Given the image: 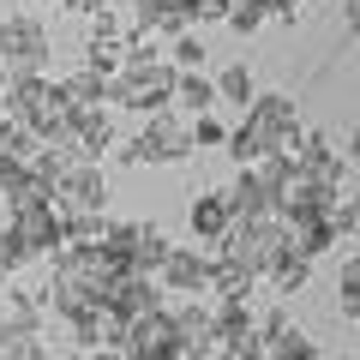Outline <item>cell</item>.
Masks as SVG:
<instances>
[{
  "mask_svg": "<svg viewBox=\"0 0 360 360\" xmlns=\"http://www.w3.org/2000/svg\"><path fill=\"white\" fill-rule=\"evenodd\" d=\"M156 288L174 300L210 295V252L205 246H168V258L156 264Z\"/></svg>",
  "mask_w": 360,
  "mask_h": 360,
  "instance_id": "52a82bcc",
  "label": "cell"
},
{
  "mask_svg": "<svg viewBox=\"0 0 360 360\" xmlns=\"http://www.w3.org/2000/svg\"><path fill=\"white\" fill-rule=\"evenodd\" d=\"M37 6H60V0H37Z\"/></svg>",
  "mask_w": 360,
  "mask_h": 360,
  "instance_id": "74e56055",
  "label": "cell"
},
{
  "mask_svg": "<svg viewBox=\"0 0 360 360\" xmlns=\"http://www.w3.org/2000/svg\"><path fill=\"white\" fill-rule=\"evenodd\" d=\"M258 283H270V295H276V300H295L300 288L312 283V258H300V252H295V240H288V252L276 258V264H270Z\"/></svg>",
  "mask_w": 360,
  "mask_h": 360,
  "instance_id": "ac0fdd59",
  "label": "cell"
},
{
  "mask_svg": "<svg viewBox=\"0 0 360 360\" xmlns=\"http://www.w3.org/2000/svg\"><path fill=\"white\" fill-rule=\"evenodd\" d=\"M156 307V276H139V270H120V276H108V288H103V312L108 319H139V312H150Z\"/></svg>",
  "mask_w": 360,
  "mask_h": 360,
  "instance_id": "8fae6325",
  "label": "cell"
},
{
  "mask_svg": "<svg viewBox=\"0 0 360 360\" xmlns=\"http://www.w3.org/2000/svg\"><path fill=\"white\" fill-rule=\"evenodd\" d=\"M288 240H295L300 258H324L336 240H342V234L330 229V217H312V222H295V229H288Z\"/></svg>",
  "mask_w": 360,
  "mask_h": 360,
  "instance_id": "cb8c5ba5",
  "label": "cell"
},
{
  "mask_svg": "<svg viewBox=\"0 0 360 360\" xmlns=\"http://www.w3.org/2000/svg\"><path fill=\"white\" fill-rule=\"evenodd\" d=\"M342 13H360V0H342Z\"/></svg>",
  "mask_w": 360,
  "mask_h": 360,
  "instance_id": "d590c367",
  "label": "cell"
},
{
  "mask_svg": "<svg viewBox=\"0 0 360 360\" xmlns=\"http://www.w3.org/2000/svg\"><path fill=\"white\" fill-rule=\"evenodd\" d=\"M0 66L6 72H42L49 66V30H42V18H30V13L0 18Z\"/></svg>",
  "mask_w": 360,
  "mask_h": 360,
  "instance_id": "5b68a950",
  "label": "cell"
},
{
  "mask_svg": "<svg viewBox=\"0 0 360 360\" xmlns=\"http://www.w3.org/2000/svg\"><path fill=\"white\" fill-rule=\"evenodd\" d=\"M60 90H66V103H72V108H103V103H108V78H103V72H90V66L66 72Z\"/></svg>",
  "mask_w": 360,
  "mask_h": 360,
  "instance_id": "44dd1931",
  "label": "cell"
},
{
  "mask_svg": "<svg viewBox=\"0 0 360 360\" xmlns=\"http://www.w3.org/2000/svg\"><path fill=\"white\" fill-rule=\"evenodd\" d=\"M264 6H270L276 25H300V18H307V0H264Z\"/></svg>",
  "mask_w": 360,
  "mask_h": 360,
  "instance_id": "1f68e13d",
  "label": "cell"
},
{
  "mask_svg": "<svg viewBox=\"0 0 360 360\" xmlns=\"http://www.w3.org/2000/svg\"><path fill=\"white\" fill-rule=\"evenodd\" d=\"M217 246H222V252H234L252 276H264V270L288 252V222L283 217H234V229L222 234Z\"/></svg>",
  "mask_w": 360,
  "mask_h": 360,
  "instance_id": "3957f363",
  "label": "cell"
},
{
  "mask_svg": "<svg viewBox=\"0 0 360 360\" xmlns=\"http://www.w3.org/2000/svg\"><path fill=\"white\" fill-rule=\"evenodd\" d=\"M120 354H127V360H180V330H174V312H168L162 300H156L150 312L127 319Z\"/></svg>",
  "mask_w": 360,
  "mask_h": 360,
  "instance_id": "277c9868",
  "label": "cell"
},
{
  "mask_svg": "<svg viewBox=\"0 0 360 360\" xmlns=\"http://www.w3.org/2000/svg\"><path fill=\"white\" fill-rule=\"evenodd\" d=\"M174 78H180V66L162 60L156 37L144 30V37L132 42V60L120 66V72H108V108H139V115H156V108L174 103Z\"/></svg>",
  "mask_w": 360,
  "mask_h": 360,
  "instance_id": "6da1fadb",
  "label": "cell"
},
{
  "mask_svg": "<svg viewBox=\"0 0 360 360\" xmlns=\"http://www.w3.org/2000/svg\"><path fill=\"white\" fill-rule=\"evenodd\" d=\"M168 234L162 229H150V222H139V240H132V270H139V276H156V264H162L168 258Z\"/></svg>",
  "mask_w": 360,
  "mask_h": 360,
  "instance_id": "d4e9b609",
  "label": "cell"
},
{
  "mask_svg": "<svg viewBox=\"0 0 360 360\" xmlns=\"http://www.w3.org/2000/svg\"><path fill=\"white\" fill-rule=\"evenodd\" d=\"M84 360H127V354H120L115 342H103V348H84Z\"/></svg>",
  "mask_w": 360,
  "mask_h": 360,
  "instance_id": "d6a6232c",
  "label": "cell"
},
{
  "mask_svg": "<svg viewBox=\"0 0 360 360\" xmlns=\"http://www.w3.org/2000/svg\"><path fill=\"white\" fill-rule=\"evenodd\" d=\"M54 210H108V174L103 162H72L49 193Z\"/></svg>",
  "mask_w": 360,
  "mask_h": 360,
  "instance_id": "9c48e42d",
  "label": "cell"
},
{
  "mask_svg": "<svg viewBox=\"0 0 360 360\" xmlns=\"http://www.w3.org/2000/svg\"><path fill=\"white\" fill-rule=\"evenodd\" d=\"M13 234L30 246V258H49L54 246H60V210H54V205H25V210H13Z\"/></svg>",
  "mask_w": 360,
  "mask_h": 360,
  "instance_id": "4fadbf2b",
  "label": "cell"
},
{
  "mask_svg": "<svg viewBox=\"0 0 360 360\" xmlns=\"http://www.w3.org/2000/svg\"><path fill=\"white\" fill-rule=\"evenodd\" d=\"M49 84H54V78H42V72H13V78H6V90H0V115L25 127V120H30V108H37L42 96H49Z\"/></svg>",
  "mask_w": 360,
  "mask_h": 360,
  "instance_id": "e0dca14e",
  "label": "cell"
},
{
  "mask_svg": "<svg viewBox=\"0 0 360 360\" xmlns=\"http://www.w3.org/2000/svg\"><path fill=\"white\" fill-rule=\"evenodd\" d=\"M246 115H252L264 132H276L283 144H288V132H300V103L288 96V90H258L252 103H246Z\"/></svg>",
  "mask_w": 360,
  "mask_h": 360,
  "instance_id": "5bb4252c",
  "label": "cell"
},
{
  "mask_svg": "<svg viewBox=\"0 0 360 360\" xmlns=\"http://www.w3.org/2000/svg\"><path fill=\"white\" fill-rule=\"evenodd\" d=\"M168 312H174V330H180V360H210L222 348V330H217V319H210L205 295L180 300V307H168Z\"/></svg>",
  "mask_w": 360,
  "mask_h": 360,
  "instance_id": "30bf717a",
  "label": "cell"
},
{
  "mask_svg": "<svg viewBox=\"0 0 360 360\" xmlns=\"http://www.w3.org/2000/svg\"><path fill=\"white\" fill-rule=\"evenodd\" d=\"M252 96H258V84H252V66H246V60H229V66L217 72V103H229V108H246Z\"/></svg>",
  "mask_w": 360,
  "mask_h": 360,
  "instance_id": "7402d4cb",
  "label": "cell"
},
{
  "mask_svg": "<svg viewBox=\"0 0 360 360\" xmlns=\"http://www.w3.org/2000/svg\"><path fill=\"white\" fill-rule=\"evenodd\" d=\"M6 78H13V72H6V66H0V90H6Z\"/></svg>",
  "mask_w": 360,
  "mask_h": 360,
  "instance_id": "8d00e7d4",
  "label": "cell"
},
{
  "mask_svg": "<svg viewBox=\"0 0 360 360\" xmlns=\"http://www.w3.org/2000/svg\"><path fill=\"white\" fill-rule=\"evenodd\" d=\"M288 156H295V168L307 180H324V186H336V193H342V180H348V156H336L330 150V139H324V132H288V144H283Z\"/></svg>",
  "mask_w": 360,
  "mask_h": 360,
  "instance_id": "ba28073f",
  "label": "cell"
},
{
  "mask_svg": "<svg viewBox=\"0 0 360 360\" xmlns=\"http://www.w3.org/2000/svg\"><path fill=\"white\" fill-rule=\"evenodd\" d=\"M252 283H258V276L234 252H222V246L210 252V295H252Z\"/></svg>",
  "mask_w": 360,
  "mask_h": 360,
  "instance_id": "d6986e66",
  "label": "cell"
},
{
  "mask_svg": "<svg viewBox=\"0 0 360 360\" xmlns=\"http://www.w3.org/2000/svg\"><path fill=\"white\" fill-rule=\"evenodd\" d=\"M222 18H229V30L252 37L258 25H270V6H264V0H229V13H222Z\"/></svg>",
  "mask_w": 360,
  "mask_h": 360,
  "instance_id": "4316f807",
  "label": "cell"
},
{
  "mask_svg": "<svg viewBox=\"0 0 360 360\" xmlns=\"http://www.w3.org/2000/svg\"><path fill=\"white\" fill-rule=\"evenodd\" d=\"M342 18H348V42L360 49V13H342Z\"/></svg>",
  "mask_w": 360,
  "mask_h": 360,
  "instance_id": "e575fe53",
  "label": "cell"
},
{
  "mask_svg": "<svg viewBox=\"0 0 360 360\" xmlns=\"http://www.w3.org/2000/svg\"><path fill=\"white\" fill-rule=\"evenodd\" d=\"M168 60H174L180 72H198V66H205V37H198V30H180L174 49H168Z\"/></svg>",
  "mask_w": 360,
  "mask_h": 360,
  "instance_id": "f1b7e54d",
  "label": "cell"
},
{
  "mask_svg": "<svg viewBox=\"0 0 360 360\" xmlns=\"http://www.w3.org/2000/svg\"><path fill=\"white\" fill-rule=\"evenodd\" d=\"M174 108L210 115V108H217V78H205V66H198V72H180L174 78Z\"/></svg>",
  "mask_w": 360,
  "mask_h": 360,
  "instance_id": "ffe728a7",
  "label": "cell"
},
{
  "mask_svg": "<svg viewBox=\"0 0 360 360\" xmlns=\"http://www.w3.org/2000/svg\"><path fill=\"white\" fill-rule=\"evenodd\" d=\"M25 264H30V246L18 240L13 229H0V283H13V276H18Z\"/></svg>",
  "mask_w": 360,
  "mask_h": 360,
  "instance_id": "83f0119b",
  "label": "cell"
},
{
  "mask_svg": "<svg viewBox=\"0 0 360 360\" xmlns=\"http://www.w3.org/2000/svg\"><path fill=\"white\" fill-rule=\"evenodd\" d=\"M222 150H229V156H234L240 168H252V162H264V156H276V150H283V139H276V132H264V127H258L252 115H246L240 127H229Z\"/></svg>",
  "mask_w": 360,
  "mask_h": 360,
  "instance_id": "9a60e30c",
  "label": "cell"
},
{
  "mask_svg": "<svg viewBox=\"0 0 360 360\" xmlns=\"http://www.w3.org/2000/svg\"><path fill=\"white\" fill-rule=\"evenodd\" d=\"M186 222H193V234H198V240H210V246H217L222 234L234 229V210H229V193H198L193 205H186Z\"/></svg>",
  "mask_w": 360,
  "mask_h": 360,
  "instance_id": "2e32d148",
  "label": "cell"
},
{
  "mask_svg": "<svg viewBox=\"0 0 360 360\" xmlns=\"http://www.w3.org/2000/svg\"><path fill=\"white\" fill-rule=\"evenodd\" d=\"M193 150H222V139H229V127H222L217 115H193Z\"/></svg>",
  "mask_w": 360,
  "mask_h": 360,
  "instance_id": "4dcf8cb0",
  "label": "cell"
},
{
  "mask_svg": "<svg viewBox=\"0 0 360 360\" xmlns=\"http://www.w3.org/2000/svg\"><path fill=\"white\" fill-rule=\"evenodd\" d=\"M336 295H342V312L360 324V252L342 264V276H336Z\"/></svg>",
  "mask_w": 360,
  "mask_h": 360,
  "instance_id": "f546056e",
  "label": "cell"
},
{
  "mask_svg": "<svg viewBox=\"0 0 360 360\" xmlns=\"http://www.w3.org/2000/svg\"><path fill=\"white\" fill-rule=\"evenodd\" d=\"M120 162H193V132H186V120H180V108H156V115H144L139 139L120 144Z\"/></svg>",
  "mask_w": 360,
  "mask_h": 360,
  "instance_id": "7a4b0ae2",
  "label": "cell"
},
{
  "mask_svg": "<svg viewBox=\"0 0 360 360\" xmlns=\"http://www.w3.org/2000/svg\"><path fill=\"white\" fill-rule=\"evenodd\" d=\"M54 144H60L72 162H103L108 144H115V108L108 103L103 108H72V120H66V132Z\"/></svg>",
  "mask_w": 360,
  "mask_h": 360,
  "instance_id": "8992f818",
  "label": "cell"
},
{
  "mask_svg": "<svg viewBox=\"0 0 360 360\" xmlns=\"http://www.w3.org/2000/svg\"><path fill=\"white\" fill-rule=\"evenodd\" d=\"M0 360H54L49 330H6L0 324Z\"/></svg>",
  "mask_w": 360,
  "mask_h": 360,
  "instance_id": "603a6c76",
  "label": "cell"
},
{
  "mask_svg": "<svg viewBox=\"0 0 360 360\" xmlns=\"http://www.w3.org/2000/svg\"><path fill=\"white\" fill-rule=\"evenodd\" d=\"M276 198H283V186H276L258 162L240 168L234 186H229V210H234V217H276Z\"/></svg>",
  "mask_w": 360,
  "mask_h": 360,
  "instance_id": "7c38bea8",
  "label": "cell"
},
{
  "mask_svg": "<svg viewBox=\"0 0 360 360\" xmlns=\"http://www.w3.org/2000/svg\"><path fill=\"white\" fill-rule=\"evenodd\" d=\"M264 360H324V354H319V342H312L300 324H288V330H276L264 342Z\"/></svg>",
  "mask_w": 360,
  "mask_h": 360,
  "instance_id": "484cf974",
  "label": "cell"
},
{
  "mask_svg": "<svg viewBox=\"0 0 360 360\" xmlns=\"http://www.w3.org/2000/svg\"><path fill=\"white\" fill-rule=\"evenodd\" d=\"M348 168L360 174V127H354V139H348Z\"/></svg>",
  "mask_w": 360,
  "mask_h": 360,
  "instance_id": "836d02e7",
  "label": "cell"
}]
</instances>
